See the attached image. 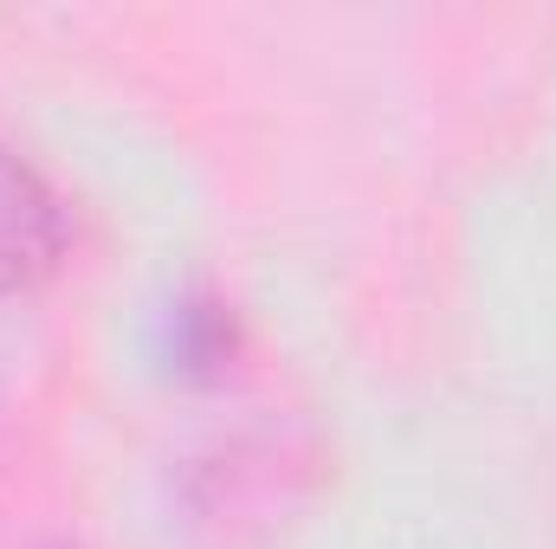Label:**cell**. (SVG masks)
Listing matches in <instances>:
<instances>
[{"label": "cell", "instance_id": "1", "mask_svg": "<svg viewBox=\"0 0 556 549\" xmlns=\"http://www.w3.org/2000/svg\"><path fill=\"white\" fill-rule=\"evenodd\" d=\"M72 246V214L59 188L0 142V291H26L59 272Z\"/></svg>", "mask_w": 556, "mask_h": 549}]
</instances>
